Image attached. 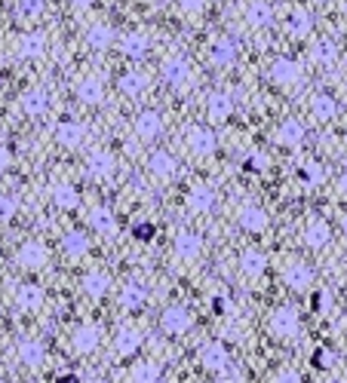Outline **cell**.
<instances>
[{
	"label": "cell",
	"mask_w": 347,
	"mask_h": 383,
	"mask_svg": "<svg viewBox=\"0 0 347 383\" xmlns=\"http://www.w3.org/2000/svg\"><path fill=\"white\" fill-rule=\"evenodd\" d=\"M87 43L93 46V49H108L111 43H114V28H111L108 22H96L87 28Z\"/></svg>",
	"instance_id": "f35d334b"
},
{
	"label": "cell",
	"mask_w": 347,
	"mask_h": 383,
	"mask_svg": "<svg viewBox=\"0 0 347 383\" xmlns=\"http://www.w3.org/2000/svg\"><path fill=\"white\" fill-rule=\"evenodd\" d=\"M19 58H43L47 52V37L41 31H28V34L19 37V46H16Z\"/></svg>",
	"instance_id": "1f68e13d"
},
{
	"label": "cell",
	"mask_w": 347,
	"mask_h": 383,
	"mask_svg": "<svg viewBox=\"0 0 347 383\" xmlns=\"http://www.w3.org/2000/svg\"><path fill=\"white\" fill-rule=\"evenodd\" d=\"M157 325H160V332L166 338H185L194 328V313L188 303H166L160 319H157Z\"/></svg>",
	"instance_id": "6da1fadb"
},
{
	"label": "cell",
	"mask_w": 347,
	"mask_h": 383,
	"mask_svg": "<svg viewBox=\"0 0 347 383\" xmlns=\"http://www.w3.org/2000/svg\"><path fill=\"white\" fill-rule=\"evenodd\" d=\"M148 298H150V288L145 286V282L126 279L120 286V292H117V307H120L123 313H139V310L148 303Z\"/></svg>",
	"instance_id": "5b68a950"
},
{
	"label": "cell",
	"mask_w": 347,
	"mask_h": 383,
	"mask_svg": "<svg viewBox=\"0 0 347 383\" xmlns=\"http://www.w3.org/2000/svg\"><path fill=\"white\" fill-rule=\"evenodd\" d=\"M49 200L56 209H62V212H74L77 206H80V190H77L74 181H56L49 190Z\"/></svg>",
	"instance_id": "d6986e66"
},
{
	"label": "cell",
	"mask_w": 347,
	"mask_h": 383,
	"mask_svg": "<svg viewBox=\"0 0 347 383\" xmlns=\"http://www.w3.org/2000/svg\"><path fill=\"white\" fill-rule=\"evenodd\" d=\"M80 288H83V294H87L89 301H102L104 294H108V288H111V276L104 273V270H89V273H83Z\"/></svg>",
	"instance_id": "d4e9b609"
},
{
	"label": "cell",
	"mask_w": 347,
	"mask_h": 383,
	"mask_svg": "<svg viewBox=\"0 0 347 383\" xmlns=\"http://www.w3.org/2000/svg\"><path fill=\"white\" fill-rule=\"evenodd\" d=\"M283 279H286V286H289L292 292H307V288H313L317 273H313V267L307 261H292L289 267H286Z\"/></svg>",
	"instance_id": "ac0fdd59"
},
{
	"label": "cell",
	"mask_w": 347,
	"mask_h": 383,
	"mask_svg": "<svg viewBox=\"0 0 347 383\" xmlns=\"http://www.w3.org/2000/svg\"><path fill=\"white\" fill-rule=\"evenodd\" d=\"M313 3H329V0H313Z\"/></svg>",
	"instance_id": "6f0895ef"
},
{
	"label": "cell",
	"mask_w": 347,
	"mask_h": 383,
	"mask_svg": "<svg viewBox=\"0 0 347 383\" xmlns=\"http://www.w3.org/2000/svg\"><path fill=\"white\" fill-rule=\"evenodd\" d=\"M154 236H157V224H154V221H135V224H133V240L150 242Z\"/></svg>",
	"instance_id": "7bdbcfd3"
},
{
	"label": "cell",
	"mask_w": 347,
	"mask_h": 383,
	"mask_svg": "<svg viewBox=\"0 0 347 383\" xmlns=\"http://www.w3.org/2000/svg\"><path fill=\"white\" fill-rule=\"evenodd\" d=\"M142 343H145V334L135 325H120L114 334V356L117 359H133L135 353H142Z\"/></svg>",
	"instance_id": "8fae6325"
},
{
	"label": "cell",
	"mask_w": 347,
	"mask_h": 383,
	"mask_svg": "<svg viewBox=\"0 0 347 383\" xmlns=\"http://www.w3.org/2000/svg\"><path fill=\"white\" fill-rule=\"evenodd\" d=\"M71 6H74V10H87V6H93L96 0H68Z\"/></svg>",
	"instance_id": "11a10c76"
},
{
	"label": "cell",
	"mask_w": 347,
	"mask_h": 383,
	"mask_svg": "<svg viewBox=\"0 0 347 383\" xmlns=\"http://www.w3.org/2000/svg\"><path fill=\"white\" fill-rule=\"evenodd\" d=\"M56 383H80V378H77V374H58V378H56Z\"/></svg>",
	"instance_id": "db71d44e"
},
{
	"label": "cell",
	"mask_w": 347,
	"mask_h": 383,
	"mask_svg": "<svg viewBox=\"0 0 347 383\" xmlns=\"http://www.w3.org/2000/svg\"><path fill=\"white\" fill-rule=\"evenodd\" d=\"M243 19L249 28H267L273 22V6L267 0H249L243 6Z\"/></svg>",
	"instance_id": "484cf974"
},
{
	"label": "cell",
	"mask_w": 347,
	"mask_h": 383,
	"mask_svg": "<svg viewBox=\"0 0 347 383\" xmlns=\"http://www.w3.org/2000/svg\"><path fill=\"white\" fill-rule=\"evenodd\" d=\"M311 56H313V62H317V65H332L338 58V46L332 43L329 37H320V40L313 43Z\"/></svg>",
	"instance_id": "ab89813d"
},
{
	"label": "cell",
	"mask_w": 347,
	"mask_h": 383,
	"mask_svg": "<svg viewBox=\"0 0 347 383\" xmlns=\"http://www.w3.org/2000/svg\"><path fill=\"white\" fill-rule=\"evenodd\" d=\"M311 310L313 313H326V310H329V292H326V288L311 292Z\"/></svg>",
	"instance_id": "7dc6e473"
},
{
	"label": "cell",
	"mask_w": 347,
	"mask_h": 383,
	"mask_svg": "<svg viewBox=\"0 0 347 383\" xmlns=\"http://www.w3.org/2000/svg\"><path fill=\"white\" fill-rule=\"evenodd\" d=\"M102 347V325L99 322H83L71 332V349L77 356H93Z\"/></svg>",
	"instance_id": "277c9868"
},
{
	"label": "cell",
	"mask_w": 347,
	"mask_h": 383,
	"mask_svg": "<svg viewBox=\"0 0 347 383\" xmlns=\"http://www.w3.org/2000/svg\"><path fill=\"white\" fill-rule=\"evenodd\" d=\"M267 332L280 340H292L301 334V313L295 303H280L271 316H267Z\"/></svg>",
	"instance_id": "7a4b0ae2"
},
{
	"label": "cell",
	"mask_w": 347,
	"mask_h": 383,
	"mask_svg": "<svg viewBox=\"0 0 347 383\" xmlns=\"http://www.w3.org/2000/svg\"><path fill=\"white\" fill-rule=\"evenodd\" d=\"M271 77H273V83L283 86V89H298L301 80H304V71H301V65L295 58L283 56L271 65Z\"/></svg>",
	"instance_id": "30bf717a"
},
{
	"label": "cell",
	"mask_w": 347,
	"mask_h": 383,
	"mask_svg": "<svg viewBox=\"0 0 347 383\" xmlns=\"http://www.w3.org/2000/svg\"><path fill=\"white\" fill-rule=\"evenodd\" d=\"M298 175H301V181H304L307 187H317V184L323 181V166H320L317 160H307L304 166L298 169Z\"/></svg>",
	"instance_id": "b9f144b4"
},
{
	"label": "cell",
	"mask_w": 347,
	"mask_h": 383,
	"mask_svg": "<svg viewBox=\"0 0 347 383\" xmlns=\"http://www.w3.org/2000/svg\"><path fill=\"white\" fill-rule=\"evenodd\" d=\"M47 261H49V248H47V242H41V240L22 242L16 252V264L22 270H41V267H47Z\"/></svg>",
	"instance_id": "7c38bea8"
},
{
	"label": "cell",
	"mask_w": 347,
	"mask_h": 383,
	"mask_svg": "<svg viewBox=\"0 0 347 383\" xmlns=\"http://www.w3.org/2000/svg\"><path fill=\"white\" fill-rule=\"evenodd\" d=\"M185 141H188V150H191L194 156H212L215 148H219V138H215V132L206 129V126H197V123H194V126H188Z\"/></svg>",
	"instance_id": "4fadbf2b"
},
{
	"label": "cell",
	"mask_w": 347,
	"mask_h": 383,
	"mask_svg": "<svg viewBox=\"0 0 347 383\" xmlns=\"http://www.w3.org/2000/svg\"><path fill=\"white\" fill-rule=\"evenodd\" d=\"M179 6L185 12H191V16H200V12L206 10V0H179Z\"/></svg>",
	"instance_id": "c3c4849f"
},
{
	"label": "cell",
	"mask_w": 347,
	"mask_h": 383,
	"mask_svg": "<svg viewBox=\"0 0 347 383\" xmlns=\"http://www.w3.org/2000/svg\"><path fill=\"white\" fill-rule=\"evenodd\" d=\"M267 212L258 206V202H243V206L237 209V224L240 230H246V233H261V230H267Z\"/></svg>",
	"instance_id": "9a60e30c"
},
{
	"label": "cell",
	"mask_w": 347,
	"mask_h": 383,
	"mask_svg": "<svg viewBox=\"0 0 347 383\" xmlns=\"http://www.w3.org/2000/svg\"><path fill=\"white\" fill-rule=\"evenodd\" d=\"M237 270L246 276V279H258V276H265L267 270V255L261 252V248H243L237 257Z\"/></svg>",
	"instance_id": "44dd1931"
},
{
	"label": "cell",
	"mask_w": 347,
	"mask_h": 383,
	"mask_svg": "<svg viewBox=\"0 0 347 383\" xmlns=\"http://www.w3.org/2000/svg\"><path fill=\"white\" fill-rule=\"evenodd\" d=\"M175 255L181 257V261H200L203 255V236L197 233V230H179L175 233V242H172Z\"/></svg>",
	"instance_id": "2e32d148"
},
{
	"label": "cell",
	"mask_w": 347,
	"mask_h": 383,
	"mask_svg": "<svg viewBox=\"0 0 347 383\" xmlns=\"http://www.w3.org/2000/svg\"><path fill=\"white\" fill-rule=\"evenodd\" d=\"M133 132H135L139 141H154V138H160V132H163V117L150 108L139 111L135 120H133Z\"/></svg>",
	"instance_id": "5bb4252c"
},
{
	"label": "cell",
	"mask_w": 347,
	"mask_h": 383,
	"mask_svg": "<svg viewBox=\"0 0 347 383\" xmlns=\"http://www.w3.org/2000/svg\"><path fill=\"white\" fill-rule=\"evenodd\" d=\"M160 77L169 89H181V86L191 80V65H188L185 56H166L160 62Z\"/></svg>",
	"instance_id": "52a82bcc"
},
{
	"label": "cell",
	"mask_w": 347,
	"mask_h": 383,
	"mask_svg": "<svg viewBox=\"0 0 347 383\" xmlns=\"http://www.w3.org/2000/svg\"><path fill=\"white\" fill-rule=\"evenodd\" d=\"M77 98L83 104H99L104 98V80L102 77H83L80 86H77Z\"/></svg>",
	"instance_id": "d590c367"
},
{
	"label": "cell",
	"mask_w": 347,
	"mask_h": 383,
	"mask_svg": "<svg viewBox=\"0 0 347 383\" xmlns=\"http://www.w3.org/2000/svg\"><path fill=\"white\" fill-rule=\"evenodd\" d=\"M338 194L347 196V166H344L342 172H338Z\"/></svg>",
	"instance_id": "816d5d0a"
},
{
	"label": "cell",
	"mask_w": 347,
	"mask_h": 383,
	"mask_svg": "<svg viewBox=\"0 0 347 383\" xmlns=\"http://www.w3.org/2000/svg\"><path fill=\"white\" fill-rule=\"evenodd\" d=\"M43 303H47V292H43V286H37V282H22V286L16 288V307L22 310V313H37Z\"/></svg>",
	"instance_id": "e0dca14e"
},
{
	"label": "cell",
	"mask_w": 347,
	"mask_h": 383,
	"mask_svg": "<svg viewBox=\"0 0 347 383\" xmlns=\"http://www.w3.org/2000/svg\"><path fill=\"white\" fill-rule=\"evenodd\" d=\"M206 114H209V120L212 123H225L227 117L234 114V102H231V95L227 92H209V98H206Z\"/></svg>",
	"instance_id": "4316f807"
},
{
	"label": "cell",
	"mask_w": 347,
	"mask_h": 383,
	"mask_svg": "<svg viewBox=\"0 0 347 383\" xmlns=\"http://www.w3.org/2000/svg\"><path fill=\"white\" fill-rule=\"evenodd\" d=\"M197 383H206V380H197Z\"/></svg>",
	"instance_id": "680465c9"
},
{
	"label": "cell",
	"mask_w": 347,
	"mask_h": 383,
	"mask_svg": "<svg viewBox=\"0 0 347 383\" xmlns=\"http://www.w3.org/2000/svg\"><path fill=\"white\" fill-rule=\"evenodd\" d=\"M148 172L154 178H160V181H172L175 172H179V160H175L169 150H154V154L148 156Z\"/></svg>",
	"instance_id": "7402d4cb"
},
{
	"label": "cell",
	"mask_w": 347,
	"mask_h": 383,
	"mask_svg": "<svg viewBox=\"0 0 347 383\" xmlns=\"http://www.w3.org/2000/svg\"><path fill=\"white\" fill-rule=\"evenodd\" d=\"M148 83H150V80H148V74H142V71H126V74L120 77V83H117V86H120L123 95L139 98L142 92L148 89Z\"/></svg>",
	"instance_id": "74e56055"
},
{
	"label": "cell",
	"mask_w": 347,
	"mask_h": 383,
	"mask_svg": "<svg viewBox=\"0 0 347 383\" xmlns=\"http://www.w3.org/2000/svg\"><path fill=\"white\" fill-rule=\"evenodd\" d=\"M19 104H22V111L28 117H41V114H47L49 111V104H52V95L47 89H41V86H34V89H28V92H22V98H19Z\"/></svg>",
	"instance_id": "cb8c5ba5"
},
{
	"label": "cell",
	"mask_w": 347,
	"mask_h": 383,
	"mask_svg": "<svg viewBox=\"0 0 347 383\" xmlns=\"http://www.w3.org/2000/svg\"><path fill=\"white\" fill-rule=\"evenodd\" d=\"M83 135H87V129H83V123H77V120H62L56 126V141L62 144V148H68V150L80 148Z\"/></svg>",
	"instance_id": "f546056e"
},
{
	"label": "cell",
	"mask_w": 347,
	"mask_h": 383,
	"mask_svg": "<svg viewBox=\"0 0 347 383\" xmlns=\"http://www.w3.org/2000/svg\"><path fill=\"white\" fill-rule=\"evenodd\" d=\"M342 233H344V240H347V215L342 218Z\"/></svg>",
	"instance_id": "9f6ffc18"
},
{
	"label": "cell",
	"mask_w": 347,
	"mask_h": 383,
	"mask_svg": "<svg viewBox=\"0 0 347 383\" xmlns=\"http://www.w3.org/2000/svg\"><path fill=\"white\" fill-rule=\"evenodd\" d=\"M10 163H12L10 148H6V144H0V172H6V169H10Z\"/></svg>",
	"instance_id": "f907efd6"
},
{
	"label": "cell",
	"mask_w": 347,
	"mask_h": 383,
	"mask_svg": "<svg viewBox=\"0 0 347 383\" xmlns=\"http://www.w3.org/2000/svg\"><path fill=\"white\" fill-rule=\"evenodd\" d=\"M335 359L338 356L332 353L329 347H317L313 349V356H311V365L317 368V371H329V368H335Z\"/></svg>",
	"instance_id": "60d3db41"
},
{
	"label": "cell",
	"mask_w": 347,
	"mask_h": 383,
	"mask_svg": "<svg viewBox=\"0 0 347 383\" xmlns=\"http://www.w3.org/2000/svg\"><path fill=\"white\" fill-rule=\"evenodd\" d=\"M215 202H219L215 187H209V184H203V181L191 184V187H188V194H185V206H188V212H194V215L212 212Z\"/></svg>",
	"instance_id": "9c48e42d"
},
{
	"label": "cell",
	"mask_w": 347,
	"mask_h": 383,
	"mask_svg": "<svg viewBox=\"0 0 347 383\" xmlns=\"http://www.w3.org/2000/svg\"><path fill=\"white\" fill-rule=\"evenodd\" d=\"M89 227H93L96 233H102V236L117 233V215L111 212V206L99 202V206L89 209Z\"/></svg>",
	"instance_id": "83f0119b"
},
{
	"label": "cell",
	"mask_w": 347,
	"mask_h": 383,
	"mask_svg": "<svg viewBox=\"0 0 347 383\" xmlns=\"http://www.w3.org/2000/svg\"><path fill=\"white\" fill-rule=\"evenodd\" d=\"M304 246L307 248H313V252H320V248H326L329 246V240H332V227L323 221V218H311L307 221V227H304Z\"/></svg>",
	"instance_id": "603a6c76"
},
{
	"label": "cell",
	"mask_w": 347,
	"mask_h": 383,
	"mask_svg": "<svg viewBox=\"0 0 347 383\" xmlns=\"http://www.w3.org/2000/svg\"><path fill=\"white\" fill-rule=\"evenodd\" d=\"M271 383H304V378H301L295 368H280V371H273Z\"/></svg>",
	"instance_id": "bcb514c9"
},
{
	"label": "cell",
	"mask_w": 347,
	"mask_h": 383,
	"mask_svg": "<svg viewBox=\"0 0 347 383\" xmlns=\"http://www.w3.org/2000/svg\"><path fill=\"white\" fill-rule=\"evenodd\" d=\"M47 343L37 340V338H25L16 343V359L22 368H28V371H37V368L47 365Z\"/></svg>",
	"instance_id": "8992f818"
},
{
	"label": "cell",
	"mask_w": 347,
	"mask_h": 383,
	"mask_svg": "<svg viewBox=\"0 0 347 383\" xmlns=\"http://www.w3.org/2000/svg\"><path fill=\"white\" fill-rule=\"evenodd\" d=\"M225 310H227V301L221 298V294H215L212 298V313H225Z\"/></svg>",
	"instance_id": "f5cc1de1"
},
{
	"label": "cell",
	"mask_w": 347,
	"mask_h": 383,
	"mask_svg": "<svg viewBox=\"0 0 347 383\" xmlns=\"http://www.w3.org/2000/svg\"><path fill=\"white\" fill-rule=\"evenodd\" d=\"M311 117L317 123H329L338 117V102L332 95H326V92H320V95L311 98Z\"/></svg>",
	"instance_id": "d6a6232c"
},
{
	"label": "cell",
	"mask_w": 347,
	"mask_h": 383,
	"mask_svg": "<svg viewBox=\"0 0 347 383\" xmlns=\"http://www.w3.org/2000/svg\"><path fill=\"white\" fill-rule=\"evenodd\" d=\"M43 10H47V0H19V12H22V16H28V19L41 16Z\"/></svg>",
	"instance_id": "f6af8a7d"
},
{
	"label": "cell",
	"mask_w": 347,
	"mask_h": 383,
	"mask_svg": "<svg viewBox=\"0 0 347 383\" xmlns=\"http://www.w3.org/2000/svg\"><path fill=\"white\" fill-rule=\"evenodd\" d=\"M19 215V200L16 196H0V224H10Z\"/></svg>",
	"instance_id": "ee69618b"
},
{
	"label": "cell",
	"mask_w": 347,
	"mask_h": 383,
	"mask_svg": "<svg viewBox=\"0 0 347 383\" xmlns=\"http://www.w3.org/2000/svg\"><path fill=\"white\" fill-rule=\"evenodd\" d=\"M311 12L304 10V6H292L289 16H286V28H289L292 37H307L311 34Z\"/></svg>",
	"instance_id": "8d00e7d4"
},
{
	"label": "cell",
	"mask_w": 347,
	"mask_h": 383,
	"mask_svg": "<svg viewBox=\"0 0 347 383\" xmlns=\"http://www.w3.org/2000/svg\"><path fill=\"white\" fill-rule=\"evenodd\" d=\"M265 166H267L265 154H252V156H249V160H246V169H252V172H261Z\"/></svg>",
	"instance_id": "681fc988"
},
{
	"label": "cell",
	"mask_w": 347,
	"mask_h": 383,
	"mask_svg": "<svg viewBox=\"0 0 347 383\" xmlns=\"http://www.w3.org/2000/svg\"><path fill=\"white\" fill-rule=\"evenodd\" d=\"M163 365L157 359H139L129 368V383H160Z\"/></svg>",
	"instance_id": "4dcf8cb0"
},
{
	"label": "cell",
	"mask_w": 347,
	"mask_h": 383,
	"mask_svg": "<svg viewBox=\"0 0 347 383\" xmlns=\"http://www.w3.org/2000/svg\"><path fill=\"white\" fill-rule=\"evenodd\" d=\"M89 248H93V242H89L87 230H68V233L62 236V255L68 257V261H83V257L89 255Z\"/></svg>",
	"instance_id": "ffe728a7"
},
{
	"label": "cell",
	"mask_w": 347,
	"mask_h": 383,
	"mask_svg": "<svg viewBox=\"0 0 347 383\" xmlns=\"http://www.w3.org/2000/svg\"><path fill=\"white\" fill-rule=\"evenodd\" d=\"M200 365L209 374H225L231 368V349L225 340H206L200 347Z\"/></svg>",
	"instance_id": "3957f363"
},
{
	"label": "cell",
	"mask_w": 347,
	"mask_h": 383,
	"mask_svg": "<svg viewBox=\"0 0 347 383\" xmlns=\"http://www.w3.org/2000/svg\"><path fill=\"white\" fill-rule=\"evenodd\" d=\"M209 58H212L215 68H227V65L237 58V43H234L231 37H219V40L212 43V49H209Z\"/></svg>",
	"instance_id": "836d02e7"
},
{
	"label": "cell",
	"mask_w": 347,
	"mask_h": 383,
	"mask_svg": "<svg viewBox=\"0 0 347 383\" xmlns=\"http://www.w3.org/2000/svg\"><path fill=\"white\" fill-rule=\"evenodd\" d=\"M120 49H123V56H126V58L139 62V58H145V56H148V49H150V37L145 34V31H129V34H123Z\"/></svg>",
	"instance_id": "f1b7e54d"
},
{
	"label": "cell",
	"mask_w": 347,
	"mask_h": 383,
	"mask_svg": "<svg viewBox=\"0 0 347 383\" xmlns=\"http://www.w3.org/2000/svg\"><path fill=\"white\" fill-rule=\"evenodd\" d=\"M83 169H87V175L93 178V181H108V178L117 172V160H114V154H111V150L96 148V150H89V154H87Z\"/></svg>",
	"instance_id": "ba28073f"
},
{
	"label": "cell",
	"mask_w": 347,
	"mask_h": 383,
	"mask_svg": "<svg viewBox=\"0 0 347 383\" xmlns=\"http://www.w3.org/2000/svg\"><path fill=\"white\" fill-rule=\"evenodd\" d=\"M277 141L283 144V148H298V144L304 141V126H301L295 117H289V120H283L277 126Z\"/></svg>",
	"instance_id": "e575fe53"
}]
</instances>
